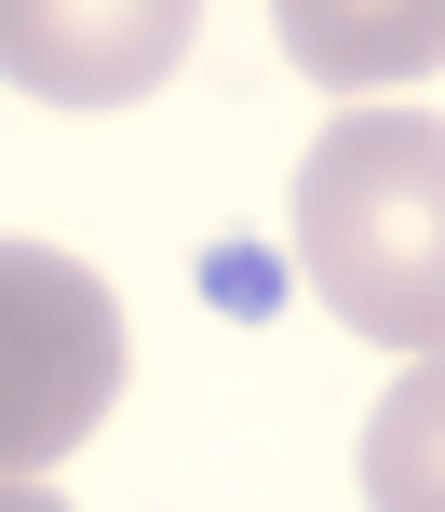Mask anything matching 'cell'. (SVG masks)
Instances as JSON below:
<instances>
[{
  "label": "cell",
  "instance_id": "6",
  "mask_svg": "<svg viewBox=\"0 0 445 512\" xmlns=\"http://www.w3.org/2000/svg\"><path fill=\"white\" fill-rule=\"evenodd\" d=\"M0 512H68V499H41V472H0Z\"/></svg>",
  "mask_w": 445,
  "mask_h": 512
},
{
  "label": "cell",
  "instance_id": "5",
  "mask_svg": "<svg viewBox=\"0 0 445 512\" xmlns=\"http://www.w3.org/2000/svg\"><path fill=\"white\" fill-rule=\"evenodd\" d=\"M365 512H445V351H419L365 418Z\"/></svg>",
  "mask_w": 445,
  "mask_h": 512
},
{
  "label": "cell",
  "instance_id": "4",
  "mask_svg": "<svg viewBox=\"0 0 445 512\" xmlns=\"http://www.w3.org/2000/svg\"><path fill=\"white\" fill-rule=\"evenodd\" d=\"M311 81H419L445 68V0H270Z\"/></svg>",
  "mask_w": 445,
  "mask_h": 512
},
{
  "label": "cell",
  "instance_id": "1",
  "mask_svg": "<svg viewBox=\"0 0 445 512\" xmlns=\"http://www.w3.org/2000/svg\"><path fill=\"white\" fill-rule=\"evenodd\" d=\"M297 270L378 351H445V122L338 108L297 162Z\"/></svg>",
  "mask_w": 445,
  "mask_h": 512
},
{
  "label": "cell",
  "instance_id": "3",
  "mask_svg": "<svg viewBox=\"0 0 445 512\" xmlns=\"http://www.w3.org/2000/svg\"><path fill=\"white\" fill-rule=\"evenodd\" d=\"M203 0H0V81L54 108H135L176 81Z\"/></svg>",
  "mask_w": 445,
  "mask_h": 512
},
{
  "label": "cell",
  "instance_id": "2",
  "mask_svg": "<svg viewBox=\"0 0 445 512\" xmlns=\"http://www.w3.org/2000/svg\"><path fill=\"white\" fill-rule=\"evenodd\" d=\"M122 297L54 243H0V472H54L122 405Z\"/></svg>",
  "mask_w": 445,
  "mask_h": 512
}]
</instances>
